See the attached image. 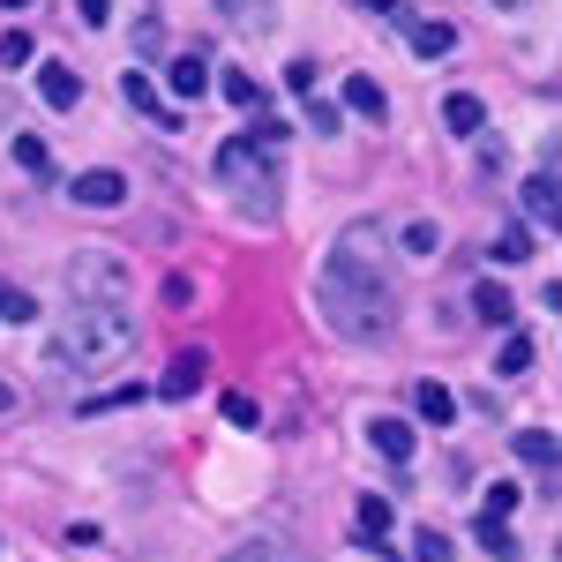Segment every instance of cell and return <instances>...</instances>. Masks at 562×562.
I'll return each mask as SVG.
<instances>
[{"mask_svg":"<svg viewBox=\"0 0 562 562\" xmlns=\"http://www.w3.org/2000/svg\"><path fill=\"white\" fill-rule=\"evenodd\" d=\"M217 90H225L240 113H256V105H262V83H256V76H240V68H225V76H217Z\"/></svg>","mask_w":562,"mask_h":562,"instance_id":"cell-20","label":"cell"},{"mask_svg":"<svg viewBox=\"0 0 562 562\" xmlns=\"http://www.w3.org/2000/svg\"><path fill=\"white\" fill-rule=\"evenodd\" d=\"M473 315H480V323H495V330H510V315H518V307H510V293L487 278V285H473Z\"/></svg>","mask_w":562,"mask_h":562,"instance_id":"cell-15","label":"cell"},{"mask_svg":"<svg viewBox=\"0 0 562 562\" xmlns=\"http://www.w3.org/2000/svg\"><path fill=\"white\" fill-rule=\"evenodd\" d=\"M390 532V495H360L352 503V540H383Z\"/></svg>","mask_w":562,"mask_h":562,"instance_id":"cell-11","label":"cell"},{"mask_svg":"<svg viewBox=\"0 0 562 562\" xmlns=\"http://www.w3.org/2000/svg\"><path fill=\"white\" fill-rule=\"evenodd\" d=\"M346 105H352V113H368V121H383V113H390V98H383L375 76H346Z\"/></svg>","mask_w":562,"mask_h":562,"instance_id":"cell-16","label":"cell"},{"mask_svg":"<svg viewBox=\"0 0 562 562\" xmlns=\"http://www.w3.org/2000/svg\"><path fill=\"white\" fill-rule=\"evenodd\" d=\"M525 256H532V233H525V225H503V240H495V262H510V270H518Z\"/></svg>","mask_w":562,"mask_h":562,"instance_id":"cell-25","label":"cell"},{"mask_svg":"<svg viewBox=\"0 0 562 562\" xmlns=\"http://www.w3.org/2000/svg\"><path fill=\"white\" fill-rule=\"evenodd\" d=\"M83 211H121L128 203V180L113 173V166H98V173H76V188H68Z\"/></svg>","mask_w":562,"mask_h":562,"instance_id":"cell-5","label":"cell"},{"mask_svg":"<svg viewBox=\"0 0 562 562\" xmlns=\"http://www.w3.org/2000/svg\"><path fill=\"white\" fill-rule=\"evenodd\" d=\"M23 60H31V31H8L0 38V68H23Z\"/></svg>","mask_w":562,"mask_h":562,"instance_id":"cell-31","label":"cell"},{"mask_svg":"<svg viewBox=\"0 0 562 562\" xmlns=\"http://www.w3.org/2000/svg\"><path fill=\"white\" fill-rule=\"evenodd\" d=\"M518 458H525V465H540V473H555V435H548V428H525L518 435Z\"/></svg>","mask_w":562,"mask_h":562,"instance_id":"cell-19","label":"cell"},{"mask_svg":"<svg viewBox=\"0 0 562 562\" xmlns=\"http://www.w3.org/2000/svg\"><path fill=\"white\" fill-rule=\"evenodd\" d=\"M68 293L76 301H128V270H121V256H105V248H83V256L68 262Z\"/></svg>","mask_w":562,"mask_h":562,"instance_id":"cell-4","label":"cell"},{"mask_svg":"<svg viewBox=\"0 0 562 562\" xmlns=\"http://www.w3.org/2000/svg\"><path fill=\"white\" fill-rule=\"evenodd\" d=\"M525 368H532V338H518V330H510V338H503V352H495V375H525Z\"/></svg>","mask_w":562,"mask_h":562,"instance_id":"cell-22","label":"cell"},{"mask_svg":"<svg viewBox=\"0 0 562 562\" xmlns=\"http://www.w3.org/2000/svg\"><path fill=\"white\" fill-rule=\"evenodd\" d=\"M166 76H173V90H180V98H203V90H211V60H203V53H180V60L166 68Z\"/></svg>","mask_w":562,"mask_h":562,"instance_id":"cell-14","label":"cell"},{"mask_svg":"<svg viewBox=\"0 0 562 562\" xmlns=\"http://www.w3.org/2000/svg\"><path fill=\"white\" fill-rule=\"evenodd\" d=\"M195 390H203V352H180L166 368V383H158V397H195Z\"/></svg>","mask_w":562,"mask_h":562,"instance_id":"cell-12","label":"cell"},{"mask_svg":"<svg viewBox=\"0 0 562 562\" xmlns=\"http://www.w3.org/2000/svg\"><path fill=\"white\" fill-rule=\"evenodd\" d=\"M217 405H225V420H233V428H256V420H262V413H256V397H248V390H225Z\"/></svg>","mask_w":562,"mask_h":562,"instance_id":"cell-27","label":"cell"},{"mask_svg":"<svg viewBox=\"0 0 562 562\" xmlns=\"http://www.w3.org/2000/svg\"><path fill=\"white\" fill-rule=\"evenodd\" d=\"M121 98H128L135 113H150L158 128H180V113H173V105H166V98H158L150 83H143V76H121Z\"/></svg>","mask_w":562,"mask_h":562,"instance_id":"cell-8","label":"cell"},{"mask_svg":"<svg viewBox=\"0 0 562 562\" xmlns=\"http://www.w3.org/2000/svg\"><path fill=\"white\" fill-rule=\"evenodd\" d=\"M217 562H293V548L285 540H248V548H233V555H217Z\"/></svg>","mask_w":562,"mask_h":562,"instance_id":"cell-24","label":"cell"},{"mask_svg":"<svg viewBox=\"0 0 562 562\" xmlns=\"http://www.w3.org/2000/svg\"><path fill=\"white\" fill-rule=\"evenodd\" d=\"M307 121H315V135H338V121H346V113H338L330 98H315V90H307Z\"/></svg>","mask_w":562,"mask_h":562,"instance_id":"cell-29","label":"cell"},{"mask_svg":"<svg viewBox=\"0 0 562 562\" xmlns=\"http://www.w3.org/2000/svg\"><path fill=\"white\" fill-rule=\"evenodd\" d=\"M495 8H510V15H518V8H525V0H495Z\"/></svg>","mask_w":562,"mask_h":562,"instance_id":"cell-39","label":"cell"},{"mask_svg":"<svg viewBox=\"0 0 562 562\" xmlns=\"http://www.w3.org/2000/svg\"><path fill=\"white\" fill-rule=\"evenodd\" d=\"M158 45H166V31H158V15H143V23H135V53H158Z\"/></svg>","mask_w":562,"mask_h":562,"instance_id":"cell-34","label":"cell"},{"mask_svg":"<svg viewBox=\"0 0 562 562\" xmlns=\"http://www.w3.org/2000/svg\"><path fill=\"white\" fill-rule=\"evenodd\" d=\"M217 180H225V188H240V203H248V211H278V143H262V135H225V143H217Z\"/></svg>","mask_w":562,"mask_h":562,"instance_id":"cell-3","label":"cell"},{"mask_svg":"<svg viewBox=\"0 0 562 562\" xmlns=\"http://www.w3.org/2000/svg\"><path fill=\"white\" fill-rule=\"evenodd\" d=\"M383 225L375 217H352L338 233V248L323 262V315L338 338H383L397 323V293H390V262H383Z\"/></svg>","mask_w":562,"mask_h":562,"instance_id":"cell-1","label":"cell"},{"mask_svg":"<svg viewBox=\"0 0 562 562\" xmlns=\"http://www.w3.org/2000/svg\"><path fill=\"white\" fill-rule=\"evenodd\" d=\"M368 442H375L383 458H397V465L413 458V428H405V420H375V428H368Z\"/></svg>","mask_w":562,"mask_h":562,"instance_id":"cell-17","label":"cell"},{"mask_svg":"<svg viewBox=\"0 0 562 562\" xmlns=\"http://www.w3.org/2000/svg\"><path fill=\"white\" fill-rule=\"evenodd\" d=\"M413 555L420 562H450V540H442V532H413Z\"/></svg>","mask_w":562,"mask_h":562,"instance_id":"cell-33","label":"cell"},{"mask_svg":"<svg viewBox=\"0 0 562 562\" xmlns=\"http://www.w3.org/2000/svg\"><path fill=\"white\" fill-rule=\"evenodd\" d=\"M450 45H458V31H450V23H413V53H420V60H442Z\"/></svg>","mask_w":562,"mask_h":562,"instance_id":"cell-18","label":"cell"},{"mask_svg":"<svg viewBox=\"0 0 562 562\" xmlns=\"http://www.w3.org/2000/svg\"><path fill=\"white\" fill-rule=\"evenodd\" d=\"M15 166H23L31 180H45V173H53V150H45L38 135H15Z\"/></svg>","mask_w":562,"mask_h":562,"instance_id":"cell-21","label":"cell"},{"mask_svg":"<svg viewBox=\"0 0 562 562\" xmlns=\"http://www.w3.org/2000/svg\"><path fill=\"white\" fill-rule=\"evenodd\" d=\"M105 15H113V0H76V23H83V31H98Z\"/></svg>","mask_w":562,"mask_h":562,"instance_id":"cell-35","label":"cell"},{"mask_svg":"<svg viewBox=\"0 0 562 562\" xmlns=\"http://www.w3.org/2000/svg\"><path fill=\"white\" fill-rule=\"evenodd\" d=\"M397 248H405V256H435V248H442V233H435L428 217H413V225L397 233Z\"/></svg>","mask_w":562,"mask_h":562,"instance_id":"cell-23","label":"cell"},{"mask_svg":"<svg viewBox=\"0 0 562 562\" xmlns=\"http://www.w3.org/2000/svg\"><path fill=\"white\" fill-rule=\"evenodd\" d=\"M0 315H8V323H31L38 307H31V293H23V285H8V278H0Z\"/></svg>","mask_w":562,"mask_h":562,"instance_id":"cell-28","label":"cell"},{"mask_svg":"<svg viewBox=\"0 0 562 562\" xmlns=\"http://www.w3.org/2000/svg\"><path fill=\"white\" fill-rule=\"evenodd\" d=\"M135 397H143V390H105V397H90V405H83V413H113V405H135Z\"/></svg>","mask_w":562,"mask_h":562,"instance_id":"cell-36","label":"cell"},{"mask_svg":"<svg viewBox=\"0 0 562 562\" xmlns=\"http://www.w3.org/2000/svg\"><path fill=\"white\" fill-rule=\"evenodd\" d=\"M143 323L128 315V301H76L60 323H53V360L76 368V375H98L113 360H128Z\"/></svg>","mask_w":562,"mask_h":562,"instance_id":"cell-2","label":"cell"},{"mask_svg":"<svg viewBox=\"0 0 562 562\" xmlns=\"http://www.w3.org/2000/svg\"><path fill=\"white\" fill-rule=\"evenodd\" d=\"M315 83H323V68H315V60H293V68H285V90H293V98H307Z\"/></svg>","mask_w":562,"mask_h":562,"instance_id":"cell-30","label":"cell"},{"mask_svg":"<svg viewBox=\"0 0 562 562\" xmlns=\"http://www.w3.org/2000/svg\"><path fill=\"white\" fill-rule=\"evenodd\" d=\"M217 8H225V23H233V31H248V38L278 23V8H270V0H217Z\"/></svg>","mask_w":562,"mask_h":562,"instance_id":"cell-13","label":"cell"},{"mask_svg":"<svg viewBox=\"0 0 562 562\" xmlns=\"http://www.w3.org/2000/svg\"><path fill=\"white\" fill-rule=\"evenodd\" d=\"M480 548H487V555H503V562L518 555V540H510V525H503V518H480Z\"/></svg>","mask_w":562,"mask_h":562,"instance_id":"cell-26","label":"cell"},{"mask_svg":"<svg viewBox=\"0 0 562 562\" xmlns=\"http://www.w3.org/2000/svg\"><path fill=\"white\" fill-rule=\"evenodd\" d=\"M413 413H420L428 428H450V420H458V397H450V383H420V390H413Z\"/></svg>","mask_w":562,"mask_h":562,"instance_id":"cell-10","label":"cell"},{"mask_svg":"<svg viewBox=\"0 0 562 562\" xmlns=\"http://www.w3.org/2000/svg\"><path fill=\"white\" fill-rule=\"evenodd\" d=\"M0 8H31V0H0Z\"/></svg>","mask_w":562,"mask_h":562,"instance_id":"cell-40","label":"cell"},{"mask_svg":"<svg viewBox=\"0 0 562 562\" xmlns=\"http://www.w3.org/2000/svg\"><path fill=\"white\" fill-rule=\"evenodd\" d=\"M442 128L450 135H480L487 128V105H480L473 90H450V98H442Z\"/></svg>","mask_w":562,"mask_h":562,"instance_id":"cell-7","label":"cell"},{"mask_svg":"<svg viewBox=\"0 0 562 562\" xmlns=\"http://www.w3.org/2000/svg\"><path fill=\"white\" fill-rule=\"evenodd\" d=\"M510 510H518V487L495 480V487H487V518H510Z\"/></svg>","mask_w":562,"mask_h":562,"instance_id":"cell-32","label":"cell"},{"mask_svg":"<svg viewBox=\"0 0 562 562\" xmlns=\"http://www.w3.org/2000/svg\"><path fill=\"white\" fill-rule=\"evenodd\" d=\"M525 217H532V225H555V217H562V203H555V173H548V166L525 180Z\"/></svg>","mask_w":562,"mask_h":562,"instance_id":"cell-9","label":"cell"},{"mask_svg":"<svg viewBox=\"0 0 562 562\" xmlns=\"http://www.w3.org/2000/svg\"><path fill=\"white\" fill-rule=\"evenodd\" d=\"M38 98L53 105V113H76V105H83V76H76L68 60H45L38 68Z\"/></svg>","mask_w":562,"mask_h":562,"instance_id":"cell-6","label":"cell"},{"mask_svg":"<svg viewBox=\"0 0 562 562\" xmlns=\"http://www.w3.org/2000/svg\"><path fill=\"white\" fill-rule=\"evenodd\" d=\"M360 8H375V15H390V23H405V0H360Z\"/></svg>","mask_w":562,"mask_h":562,"instance_id":"cell-37","label":"cell"},{"mask_svg":"<svg viewBox=\"0 0 562 562\" xmlns=\"http://www.w3.org/2000/svg\"><path fill=\"white\" fill-rule=\"evenodd\" d=\"M8 405H15V390H8V383H0V413H8Z\"/></svg>","mask_w":562,"mask_h":562,"instance_id":"cell-38","label":"cell"}]
</instances>
